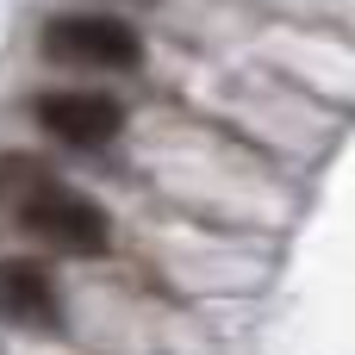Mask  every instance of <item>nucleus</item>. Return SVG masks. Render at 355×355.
Segmentation results:
<instances>
[{
  "label": "nucleus",
  "instance_id": "1",
  "mask_svg": "<svg viewBox=\"0 0 355 355\" xmlns=\"http://www.w3.org/2000/svg\"><path fill=\"white\" fill-rule=\"evenodd\" d=\"M12 212H19V225H25L44 250H56V256H106V243H112V218H106L87 193H75V187H62V181H31V187L12 200Z\"/></svg>",
  "mask_w": 355,
  "mask_h": 355
},
{
  "label": "nucleus",
  "instance_id": "2",
  "mask_svg": "<svg viewBox=\"0 0 355 355\" xmlns=\"http://www.w3.org/2000/svg\"><path fill=\"white\" fill-rule=\"evenodd\" d=\"M44 56L62 69H137L144 62V37L137 25L112 19V12H62L44 25Z\"/></svg>",
  "mask_w": 355,
  "mask_h": 355
},
{
  "label": "nucleus",
  "instance_id": "3",
  "mask_svg": "<svg viewBox=\"0 0 355 355\" xmlns=\"http://www.w3.org/2000/svg\"><path fill=\"white\" fill-rule=\"evenodd\" d=\"M31 119L56 137V144H75V150H100L125 131V106L100 87H56V94H37L31 100Z\"/></svg>",
  "mask_w": 355,
  "mask_h": 355
},
{
  "label": "nucleus",
  "instance_id": "4",
  "mask_svg": "<svg viewBox=\"0 0 355 355\" xmlns=\"http://www.w3.org/2000/svg\"><path fill=\"white\" fill-rule=\"evenodd\" d=\"M0 312L31 324V331H50L56 324V287L37 262H0Z\"/></svg>",
  "mask_w": 355,
  "mask_h": 355
}]
</instances>
